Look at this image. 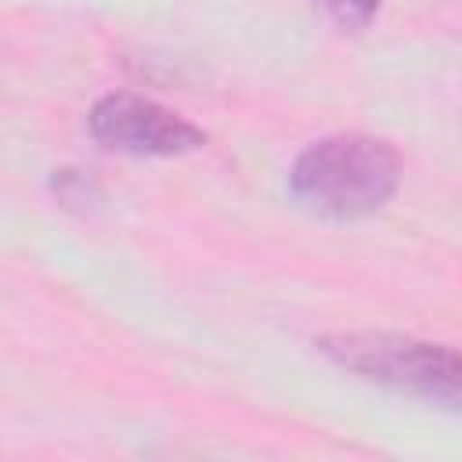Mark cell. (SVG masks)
<instances>
[{
	"label": "cell",
	"instance_id": "obj_2",
	"mask_svg": "<svg viewBox=\"0 0 462 462\" xmlns=\"http://www.w3.org/2000/svg\"><path fill=\"white\" fill-rule=\"evenodd\" d=\"M318 350L339 368L368 383H379L386 390L422 397L444 408L458 404L462 365L458 354L444 343H426L393 332H339V336H325Z\"/></svg>",
	"mask_w": 462,
	"mask_h": 462
},
{
	"label": "cell",
	"instance_id": "obj_1",
	"mask_svg": "<svg viewBox=\"0 0 462 462\" xmlns=\"http://www.w3.org/2000/svg\"><path fill=\"white\" fill-rule=\"evenodd\" d=\"M401 180V159L390 141L368 134H332L300 152L289 170V191L310 213L332 220L368 217L390 202Z\"/></svg>",
	"mask_w": 462,
	"mask_h": 462
},
{
	"label": "cell",
	"instance_id": "obj_3",
	"mask_svg": "<svg viewBox=\"0 0 462 462\" xmlns=\"http://www.w3.org/2000/svg\"><path fill=\"white\" fill-rule=\"evenodd\" d=\"M87 123L105 148L126 155H184L206 144V130L141 94H105Z\"/></svg>",
	"mask_w": 462,
	"mask_h": 462
},
{
	"label": "cell",
	"instance_id": "obj_4",
	"mask_svg": "<svg viewBox=\"0 0 462 462\" xmlns=\"http://www.w3.org/2000/svg\"><path fill=\"white\" fill-rule=\"evenodd\" d=\"M336 22H343V25H365L375 11H379V4L383 0H318Z\"/></svg>",
	"mask_w": 462,
	"mask_h": 462
}]
</instances>
